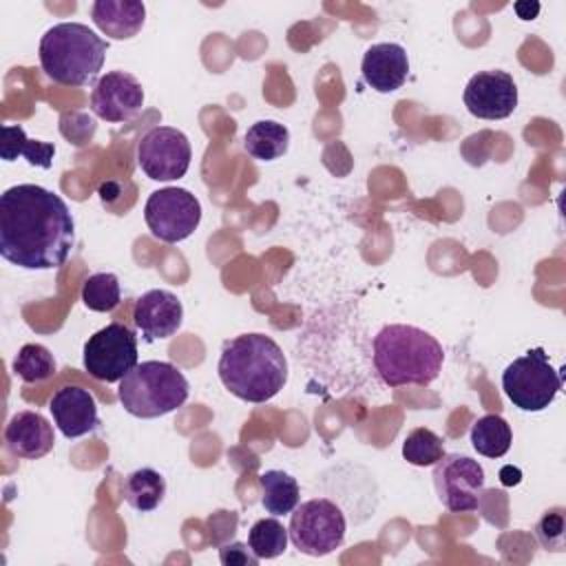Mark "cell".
<instances>
[{"label": "cell", "instance_id": "obj_29", "mask_svg": "<svg viewBox=\"0 0 566 566\" xmlns=\"http://www.w3.org/2000/svg\"><path fill=\"white\" fill-rule=\"evenodd\" d=\"M219 557H221V564H226V566H256L259 564V557L252 553V548L241 542L221 546Z\"/></svg>", "mask_w": 566, "mask_h": 566}, {"label": "cell", "instance_id": "obj_14", "mask_svg": "<svg viewBox=\"0 0 566 566\" xmlns=\"http://www.w3.org/2000/svg\"><path fill=\"white\" fill-rule=\"evenodd\" d=\"M133 321L146 343L170 338L181 327L184 305L170 290H148L137 298Z\"/></svg>", "mask_w": 566, "mask_h": 566}, {"label": "cell", "instance_id": "obj_26", "mask_svg": "<svg viewBox=\"0 0 566 566\" xmlns=\"http://www.w3.org/2000/svg\"><path fill=\"white\" fill-rule=\"evenodd\" d=\"M442 455H444L442 438L427 427H418V429L409 431L402 442V458L409 464L433 467Z\"/></svg>", "mask_w": 566, "mask_h": 566}, {"label": "cell", "instance_id": "obj_22", "mask_svg": "<svg viewBox=\"0 0 566 566\" xmlns=\"http://www.w3.org/2000/svg\"><path fill=\"white\" fill-rule=\"evenodd\" d=\"M166 495V480L159 471L142 467L126 475L124 480V500L142 513L155 511Z\"/></svg>", "mask_w": 566, "mask_h": 566}, {"label": "cell", "instance_id": "obj_24", "mask_svg": "<svg viewBox=\"0 0 566 566\" xmlns=\"http://www.w3.org/2000/svg\"><path fill=\"white\" fill-rule=\"evenodd\" d=\"M290 533L276 517L256 520L248 533V546L259 559H274L285 553Z\"/></svg>", "mask_w": 566, "mask_h": 566}, {"label": "cell", "instance_id": "obj_16", "mask_svg": "<svg viewBox=\"0 0 566 566\" xmlns=\"http://www.w3.org/2000/svg\"><path fill=\"white\" fill-rule=\"evenodd\" d=\"M360 73L365 84L378 93L398 91L409 75V57L405 46L396 42L371 44L363 55Z\"/></svg>", "mask_w": 566, "mask_h": 566}, {"label": "cell", "instance_id": "obj_25", "mask_svg": "<svg viewBox=\"0 0 566 566\" xmlns=\"http://www.w3.org/2000/svg\"><path fill=\"white\" fill-rule=\"evenodd\" d=\"M11 367L24 382H42L55 374V358L44 345L27 343L15 354Z\"/></svg>", "mask_w": 566, "mask_h": 566}, {"label": "cell", "instance_id": "obj_17", "mask_svg": "<svg viewBox=\"0 0 566 566\" xmlns=\"http://www.w3.org/2000/svg\"><path fill=\"white\" fill-rule=\"evenodd\" d=\"M7 449L22 460H38L46 455L53 444V427L38 411H18L4 429Z\"/></svg>", "mask_w": 566, "mask_h": 566}, {"label": "cell", "instance_id": "obj_20", "mask_svg": "<svg viewBox=\"0 0 566 566\" xmlns=\"http://www.w3.org/2000/svg\"><path fill=\"white\" fill-rule=\"evenodd\" d=\"M287 146H290V130L274 119L254 122L243 135L245 153L259 161H272L285 155Z\"/></svg>", "mask_w": 566, "mask_h": 566}, {"label": "cell", "instance_id": "obj_7", "mask_svg": "<svg viewBox=\"0 0 566 566\" xmlns=\"http://www.w3.org/2000/svg\"><path fill=\"white\" fill-rule=\"evenodd\" d=\"M347 522L343 511L327 497H314L290 513V539L310 557L334 553L345 539Z\"/></svg>", "mask_w": 566, "mask_h": 566}, {"label": "cell", "instance_id": "obj_6", "mask_svg": "<svg viewBox=\"0 0 566 566\" xmlns=\"http://www.w3.org/2000/svg\"><path fill=\"white\" fill-rule=\"evenodd\" d=\"M562 371L548 360L542 347L517 356L502 374V389L513 407L522 411H544L562 389Z\"/></svg>", "mask_w": 566, "mask_h": 566}, {"label": "cell", "instance_id": "obj_11", "mask_svg": "<svg viewBox=\"0 0 566 566\" xmlns=\"http://www.w3.org/2000/svg\"><path fill=\"white\" fill-rule=\"evenodd\" d=\"M192 148L188 137L172 126H153L137 144V164L148 179L172 181L188 172Z\"/></svg>", "mask_w": 566, "mask_h": 566}, {"label": "cell", "instance_id": "obj_2", "mask_svg": "<svg viewBox=\"0 0 566 566\" xmlns=\"http://www.w3.org/2000/svg\"><path fill=\"white\" fill-rule=\"evenodd\" d=\"M217 371L232 396L252 405L272 400L287 382L283 349L272 336L256 332L226 340Z\"/></svg>", "mask_w": 566, "mask_h": 566}, {"label": "cell", "instance_id": "obj_13", "mask_svg": "<svg viewBox=\"0 0 566 566\" xmlns=\"http://www.w3.org/2000/svg\"><path fill=\"white\" fill-rule=\"evenodd\" d=\"M144 106V88L139 80L126 71L102 75L91 93V111L106 122H128Z\"/></svg>", "mask_w": 566, "mask_h": 566}, {"label": "cell", "instance_id": "obj_4", "mask_svg": "<svg viewBox=\"0 0 566 566\" xmlns=\"http://www.w3.org/2000/svg\"><path fill=\"white\" fill-rule=\"evenodd\" d=\"M108 42L82 22H60L40 40V66L57 84L86 86L102 71Z\"/></svg>", "mask_w": 566, "mask_h": 566}, {"label": "cell", "instance_id": "obj_21", "mask_svg": "<svg viewBox=\"0 0 566 566\" xmlns=\"http://www.w3.org/2000/svg\"><path fill=\"white\" fill-rule=\"evenodd\" d=\"M261 484V504L268 513L276 515H287L298 506L301 500V489L296 478H292L285 471L270 469L259 475Z\"/></svg>", "mask_w": 566, "mask_h": 566}, {"label": "cell", "instance_id": "obj_5", "mask_svg": "<svg viewBox=\"0 0 566 566\" xmlns=\"http://www.w3.org/2000/svg\"><path fill=\"white\" fill-rule=\"evenodd\" d=\"M188 380L179 367L166 360L137 363L122 380L117 398L135 418H159L188 400Z\"/></svg>", "mask_w": 566, "mask_h": 566}, {"label": "cell", "instance_id": "obj_30", "mask_svg": "<svg viewBox=\"0 0 566 566\" xmlns=\"http://www.w3.org/2000/svg\"><path fill=\"white\" fill-rule=\"evenodd\" d=\"M513 9H515V13H517V18H522V20H533L535 15H537V11H539V4L537 2H515L513 4Z\"/></svg>", "mask_w": 566, "mask_h": 566}, {"label": "cell", "instance_id": "obj_10", "mask_svg": "<svg viewBox=\"0 0 566 566\" xmlns=\"http://www.w3.org/2000/svg\"><path fill=\"white\" fill-rule=\"evenodd\" d=\"M433 486L447 511H475L484 495V469L469 455L444 453L433 464Z\"/></svg>", "mask_w": 566, "mask_h": 566}, {"label": "cell", "instance_id": "obj_8", "mask_svg": "<svg viewBox=\"0 0 566 566\" xmlns=\"http://www.w3.org/2000/svg\"><path fill=\"white\" fill-rule=\"evenodd\" d=\"M144 219L155 239L179 243L197 230L201 221V203L186 188H159L146 199Z\"/></svg>", "mask_w": 566, "mask_h": 566}, {"label": "cell", "instance_id": "obj_19", "mask_svg": "<svg viewBox=\"0 0 566 566\" xmlns=\"http://www.w3.org/2000/svg\"><path fill=\"white\" fill-rule=\"evenodd\" d=\"M55 155V146L40 139H29L24 128L20 124H4L2 126V144H0V157L4 161H13L18 157H24L31 166L51 168Z\"/></svg>", "mask_w": 566, "mask_h": 566}, {"label": "cell", "instance_id": "obj_15", "mask_svg": "<svg viewBox=\"0 0 566 566\" xmlns=\"http://www.w3.org/2000/svg\"><path fill=\"white\" fill-rule=\"evenodd\" d=\"M51 416L55 427L64 438H80L97 429V405L88 389L82 387H60L51 402H49Z\"/></svg>", "mask_w": 566, "mask_h": 566}, {"label": "cell", "instance_id": "obj_18", "mask_svg": "<svg viewBox=\"0 0 566 566\" xmlns=\"http://www.w3.org/2000/svg\"><path fill=\"white\" fill-rule=\"evenodd\" d=\"M91 20L111 40H128L142 31L146 4L139 0H97L91 7Z\"/></svg>", "mask_w": 566, "mask_h": 566}, {"label": "cell", "instance_id": "obj_12", "mask_svg": "<svg viewBox=\"0 0 566 566\" xmlns=\"http://www.w3.org/2000/svg\"><path fill=\"white\" fill-rule=\"evenodd\" d=\"M462 99L478 119H504L517 108V86L506 71H480L467 82Z\"/></svg>", "mask_w": 566, "mask_h": 566}, {"label": "cell", "instance_id": "obj_27", "mask_svg": "<svg viewBox=\"0 0 566 566\" xmlns=\"http://www.w3.org/2000/svg\"><path fill=\"white\" fill-rule=\"evenodd\" d=\"M119 281L113 272L91 274L82 285V303L93 312H111L119 305Z\"/></svg>", "mask_w": 566, "mask_h": 566}, {"label": "cell", "instance_id": "obj_23", "mask_svg": "<svg viewBox=\"0 0 566 566\" xmlns=\"http://www.w3.org/2000/svg\"><path fill=\"white\" fill-rule=\"evenodd\" d=\"M513 442L511 424L500 413H486L471 427V444L484 458H502Z\"/></svg>", "mask_w": 566, "mask_h": 566}, {"label": "cell", "instance_id": "obj_9", "mask_svg": "<svg viewBox=\"0 0 566 566\" xmlns=\"http://www.w3.org/2000/svg\"><path fill=\"white\" fill-rule=\"evenodd\" d=\"M82 363L95 380L117 382L137 365V336L124 323H108L88 336Z\"/></svg>", "mask_w": 566, "mask_h": 566}, {"label": "cell", "instance_id": "obj_1", "mask_svg": "<svg viewBox=\"0 0 566 566\" xmlns=\"http://www.w3.org/2000/svg\"><path fill=\"white\" fill-rule=\"evenodd\" d=\"M75 243V221L60 195L18 184L0 197V254L24 270L60 268Z\"/></svg>", "mask_w": 566, "mask_h": 566}, {"label": "cell", "instance_id": "obj_3", "mask_svg": "<svg viewBox=\"0 0 566 566\" xmlns=\"http://www.w3.org/2000/svg\"><path fill=\"white\" fill-rule=\"evenodd\" d=\"M374 367L389 387L429 385L438 378L444 349L424 329L405 323L385 325L374 336Z\"/></svg>", "mask_w": 566, "mask_h": 566}, {"label": "cell", "instance_id": "obj_28", "mask_svg": "<svg viewBox=\"0 0 566 566\" xmlns=\"http://www.w3.org/2000/svg\"><path fill=\"white\" fill-rule=\"evenodd\" d=\"M566 524H564V515L559 511L555 513H544L542 520L537 522L535 526V535L539 539V544L546 548V551H553V553H562L564 551V533Z\"/></svg>", "mask_w": 566, "mask_h": 566}]
</instances>
